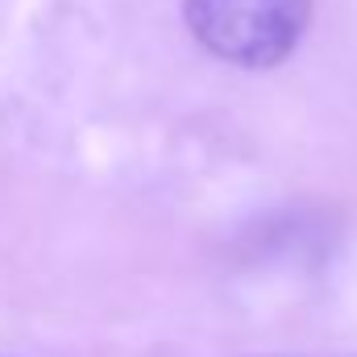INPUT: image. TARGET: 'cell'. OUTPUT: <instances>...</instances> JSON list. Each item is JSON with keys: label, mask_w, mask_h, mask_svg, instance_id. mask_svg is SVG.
<instances>
[{"label": "cell", "mask_w": 357, "mask_h": 357, "mask_svg": "<svg viewBox=\"0 0 357 357\" xmlns=\"http://www.w3.org/2000/svg\"><path fill=\"white\" fill-rule=\"evenodd\" d=\"M204 50L237 67H278L312 21V0H183Z\"/></svg>", "instance_id": "obj_1"}]
</instances>
